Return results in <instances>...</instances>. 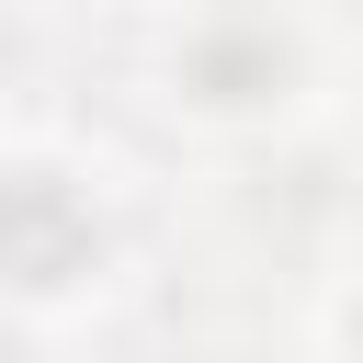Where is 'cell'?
Listing matches in <instances>:
<instances>
[{"label": "cell", "instance_id": "cell-1", "mask_svg": "<svg viewBox=\"0 0 363 363\" xmlns=\"http://www.w3.org/2000/svg\"><path fill=\"white\" fill-rule=\"evenodd\" d=\"M91 272H102V216H91V193H79L68 170H45V159H11V170H0V284L68 295V284H91Z\"/></svg>", "mask_w": 363, "mask_h": 363}, {"label": "cell", "instance_id": "cell-2", "mask_svg": "<svg viewBox=\"0 0 363 363\" xmlns=\"http://www.w3.org/2000/svg\"><path fill=\"white\" fill-rule=\"evenodd\" d=\"M340 329H352V363H363V295H352V318H340Z\"/></svg>", "mask_w": 363, "mask_h": 363}]
</instances>
